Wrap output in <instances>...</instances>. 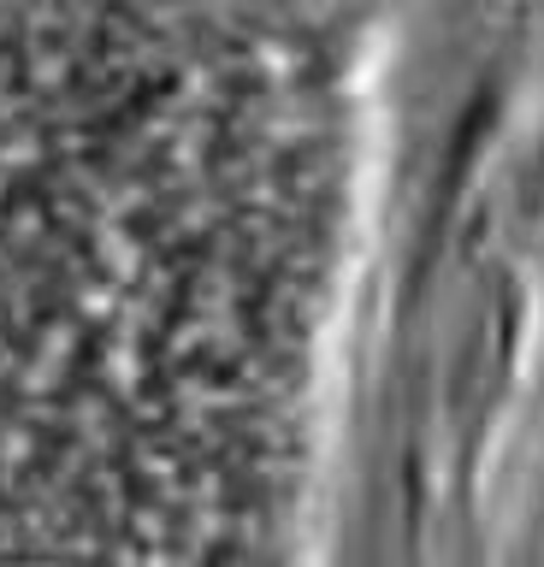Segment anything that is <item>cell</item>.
<instances>
[{
	"label": "cell",
	"mask_w": 544,
	"mask_h": 567,
	"mask_svg": "<svg viewBox=\"0 0 544 567\" xmlns=\"http://www.w3.org/2000/svg\"><path fill=\"white\" fill-rule=\"evenodd\" d=\"M60 177L42 148L0 154V567H48V514L60 478L37 473L54 450L48 425H24L30 408L72 396L65 372H83L101 349V301L107 272L78 225L60 207Z\"/></svg>",
	"instance_id": "6da1fadb"
}]
</instances>
